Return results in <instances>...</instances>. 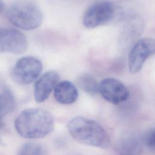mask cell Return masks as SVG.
Masks as SVG:
<instances>
[{
  "instance_id": "1",
  "label": "cell",
  "mask_w": 155,
  "mask_h": 155,
  "mask_svg": "<svg viewBox=\"0 0 155 155\" xmlns=\"http://www.w3.org/2000/svg\"><path fill=\"white\" fill-rule=\"evenodd\" d=\"M18 134L27 139H39L49 134L54 128V119L48 111L38 108L23 110L15 120Z\"/></svg>"
},
{
  "instance_id": "2",
  "label": "cell",
  "mask_w": 155,
  "mask_h": 155,
  "mask_svg": "<svg viewBox=\"0 0 155 155\" xmlns=\"http://www.w3.org/2000/svg\"><path fill=\"white\" fill-rule=\"evenodd\" d=\"M71 137L78 142L88 146L106 149L111 140L105 129L97 122L84 117H75L67 125Z\"/></svg>"
},
{
  "instance_id": "3",
  "label": "cell",
  "mask_w": 155,
  "mask_h": 155,
  "mask_svg": "<svg viewBox=\"0 0 155 155\" xmlns=\"http://www.w3.org/2000/svg\"><path fill=\"white\" fill-rule=\"evenodd\" d=\"M7 17L12 25L24 30L39 27L43 20L39 8L29 0H18L13 3L7 12Z\"/></svg>"
},
{
  "instance_id": "4",
  "label": "cell",
  "mask_w": 155,
  "mask_h": 155,
  "mask_svg": "<svg viewBox=\"0 0 155 155\" xmlns=\"http://www.w3.org/2000/svg\"><path fill=\"white\" fill-rule=\"evenodd\" d=\"M115 15V2L98 0L86 10L82 18V23L87 28H94L114 21Z\"/></svg>"
},
{
  "instance_id": "5",
  "label": "cell",
  "mask_w": 155,
  "mask_h": 155,
  "mask_svg": "<svg viewBox=\"0 0 155 155\" xmlns=\"http://www.w3.org/2000/svg\"><path fill=\"white\" fill-rule=\"evenodd\" d=\"M42 70L41 61L33 56H25L19 59L15 64L12 76L20 85H28L39 76Z\"/></svg>"
},
{
  "instance_id": "6",
  "label": "cell",
  "mask_w": 155,
  "mask_h": 155,
  "mask_svg": "<svg viewBox=\"0 0 155 155\" xmlns=\"http://www.w3.org/2000/svg\"><path fill=\"white\" fill-rule=\"evenodd\" d=\"M155 54V39L143 38L137 40L131 47L128 54V68L135 74L142 68L146 60Z\"/></svg>"
},
{
  "instance_id": "7",
  "label": "cell",
  "mask_w": 155,
  "mask_h": 155,
  "mask_svg": "<svg viewBox=\"0 0 155 155\" xmlns=\"http://www.w3.org/2000/svg\"><path fill=\"white\" fill-rule=\"evenodd\" d=\"M28 43L25 35L13 28H0V53L21 54L27 48Z\"/></svg>"
},
{
  "instance_id": "8",
  "label": "cell",
  "mask_w": 155,
  "mask_h": 155,
  "mask_svg": "<svg viewBox=\"0 0 155 155\" xmlns=\"http://www.w3.org/2000/svg\"><path fill=\"white\" fill-rule=\"evenodd\" d=\"M99 92L106 101L113 104L123 102L129 97V91L125 85L113 78L102 79L99 83Z\"/></svg>"
},
{
  "instance_id": "9",
  "label": "cell",
  "mask_w": 155,
  "mask_h": 155,
  "mask_svg": "<svg viewBox=\"0 0 155 155\" xmlns=\"http://www.w3.org/2000/svg\"><path fill=\"white\" fill-rule=\"evenodd\" d=\"M59 75L55 71H49L42 75L35 82L34 96L38 103L44 102L59 82Z\"/></svg>"
},
{
  "instance_id": "10",
  "label": "cell",
  "mask_w": 155,
  "mask_h": 155,
  "mask_svg": "<svg viewBox=\"0 0 155 155\" xmlns=\"http://www.w3.org/2000/svg\"><path fill=\"white\" fill-rule=\"evenodd\" d=\"M116 151L119 155H141L143 151L141 137L133 133L124 134L117 142Z\"/></svg>"
},
{
  "instance_id": "11",
  "label": "cell",
  "mask_w": 155,
  "mask_h": 155,
  "mask_svg": "<svg viewBox=\"0 0 155 155\" xmlns=\"http://www.w3.org/2000/svg\"><path fill=\"white\" fill-rule=\"evenodd\" d=\"M56 101L64 105L74 103L78 97V90L75 85L70 81L59 82L54 89Z\"/></svg>"
},
{
  "instance_id": "12",
  "label": "cell",
  "mask_w": 155,
  "mask_h": 155,
  "mask_svg": "<svg viewBox=\"0 0 155 155\" xmlns=\"http://www.w3.org/2000/svg\"><path fill=\"white\" fill-rule=\"evenodd\" d=\"M128 21L121 36L120 41L124 45L132 44L140 35L142 30V21L137 17H134Z\"/></svg>"
},
{
  "instance_id": "13",
  "label": "cell",
  "mask_w": 155,
  "mask_h": 155,
  "mask_svg": "<svg viewBox=\"0 0 155 155\" xmlns=\"http://www.w3.org/2000/svg\"><path fill=\"white\" fill-rule=\"evenodd\" d=\"M76 84L78 87L88 94L94 95L99 92V83L91 74H84L79 76Z\"/></svg>"
},
{
  "instance_id": "14",
  "label": "cell",
  "mask_w": 155,
  "mask_h": 155,
  "mask_svg": "<svg viewBox=\"0 0 155 155\" xmlns=\"http://www.w3.org/2000/svg\"><path fill=\"white\" fill-rule=\"evenodd\" d=\"M15 105V100L11 91L5 89L0 93V125L2 119L7 113L10 112Z\"/></svg>"
},
{
  "instance_id": "15",
  "label": "cell",
  "mask_w": 155,
  "mask_h": 155,
  "mask_svg": "<svg viewBox=\"0 0 155 155\" xmlns=\"http://www.w3.org/2000/svg\"><path fill=\"white\" fill-rule=\"evenodd\" d=\"M18 155H47L45 147L36 142H26L19 148Z\"/></svg>"
},
{
  "instance_id": "16",
  "label": "cell",
  "mask_w": 155,
  "mask_h": 155,
  "mask_svg": "<svg viewBox=\"0 0 155 155\" xmlns=\"http://www.w3.org/2000/svg\"><path fill=\"white\" fill-rule=\"evenodd\" d=\"M141 139L143 144L155 153V127L147 131Z\"/></svg>"
},
{
  "instance_id": "17",
  "label": "cell",
  "mask_w": 155,
  "mask_h": 155,
  "mask_svg": "<svg viewBox=\"0 0 155 155\" xmlns=\"http://www.w3.org/2000/svg\"><path fill=\"white\" fill-rule=\"evenodd\" d=\"M4 2H3L2 0H0V13L1 12H2V10H4Z\"/></svg>"
}]
</instances>
